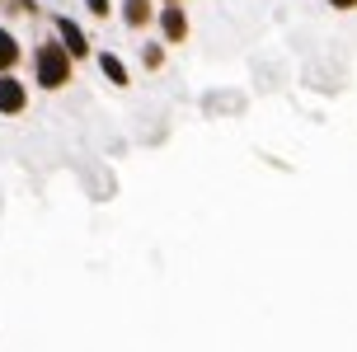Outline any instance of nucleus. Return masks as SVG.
I'll return each instance as SVG.
<instances>
[{
	"label": "nucleus",
	"instance_id": "10",
	"mask_svg": "<svg viewBox=\"0 0 357 352\" xmlns=\"http://www.w3.org/2000/svg\"><path fill=\"white\" fill-rule=\"evenodd\" d=\"M10 10H19V15H38V0H10Z\"/></svg>",
	"mask_w": 357,
	"mask_h": 352
},
{
	"label": "nucleus",
	"instance_id": "8",
	"mask_svg": "<svg viewBox=\"0 0 357 352\" xmlns=\"http://www.w3.org/2000/svg\"><path fill=\"white\" fill-rule=\"evenodd\" d=\"M142 66L146 70H160L165 66V43L155 38V43H142Z\"/></svg>",
	"mask_w": 357,
	"mask_h": 352
},
{
	"label": "nucleus",
	"instance_id": "1",
	"mask_svg": "<svg viewBox=\"0 0 357 352\" xmlns=\"http://www.w3.org/2000/svg\"><path fill=\"white\" fill-rule=\"evenodd\" d=\"M75 75V56L61 47V38H47V43H38L33 47V85L56 94V89H66Z\"/></svg>",
	"mask_w": 357,
	"mask_h": 352
},
{
	"label": "nucleus",
	"instance_id": "12",
	"mask_svg": "<svg viewBox=\"0 0 357 352\" xmlns=\"http://www.w3.org/2000/svg\"><path fill=\"white\" fill-rule=\"evenodd\" d=\"M160 5H183V0H160Z\"/></svg>",
	"mask_w": 357,
	"mask_h": 352
},
{
	"label": "nucleus",
	"instance_id": "13",
	"mask_svg": "<svg viewBox=\"0 0 357 352\" xmlns=\"http://www.w3.org/2000/svg\"><path fill=\"white\" fill-rule=\"evenodd\" d=\"M0 5H5V0H0Z\"/></svg>",
	"mask_w": 357,
	"mask_h": 352
},
{
	"label": "nucleus",
	"instance_id": "9",
	"mask_svg": "<svg viewBox=\"0 0 357 352\" xmlns=\"http://www.w3.org/2000/svg\"><path fill=\"white\" fill-rule=\"evenodd\" d=\"M80 5H85V10H89L94 19H108V15H118V5H113V0H80Z\"/></svg>",
	"mask_w": 357,
	"mask_h": 352
},
{
	"label": "nucleus",
	"instance_id": "3",
	"mask_svg": "<svg viewBox=\"0 0 357 352\" xmlns=\"http://www.w3.org/2000/svg\"><path fill=\"white\" fill-rule=\"evenodd\" d=\"M52 29H56V38H61V47L75 56V61H85V56H94V43H89V33L75 24L71 15H52Z\"/></svg>",
	"mask_w": 357,
	"mask_h": 352
},
{
	"label": "nucleus",
	"instance_id": "6",
	"mask_svg": "<svg viewBox=\"0 0 357 352\" xmlns=\"http://www.w3.org/2000/svg\"><path fill=\"white\" fill-rule=\"evenodd\" d=\"M94 61H99V70H104V80L113 89H127V85H132V70H127V61L118 52H108V47H104V52H94Z\"/></svg>",
	"mask_w": 357,
	"mask_h": 352
},
{
	"label": "nucleus",
	"instance_id": "11",
	"mask_svg": "<svg viewBox=\"0 0 357 352\" xmlns=\"http://www.w3.org/2000/svg\"><path fill=\"white\" fill-rule=\"evenodd\" d=\"M324 5H329V10H339V15H353V10H357V0H324Z\"/></svg>",
	"mask_w": 357,
	"mask_h": 352
},
{
	"label": "nucleus",
	"instance_id": "5",
	"mask_svg": "<svg viewBox=\"0 0 357 352\" xmlns=\"http://www.w3.org/2000/svg\"><path fill=\"white\" fill-rule=\"evenodd\" d=\"M155 0H118V19H123L132 33H146L151 24H155Z\"/></svg>",
	"mask_w": 357,
	"mask_h": 352
},
{
	"label": "nucleus",
	"instance_id": "7",
	"mask_svg": "<svg viewBox=\"0 0 357 352\" xmlns=\"http://www.w3.org/2000/svg\"><path fill=\"white\" fill-rule=\"evenodd\" d=\"M19 61H24V47H19L15 29H5V24H0V75H10Z\"/></svg>",
	"mask_w": 357,
	"mask_h": 352
},
{
	"label": "nucleus",
	"instance_id": "2",
	"mask_svg": "<svg viewBox=\"0 0 357 352\" xmlns=\"http://www.w3.org/2000/svg\"><path fill=\"white\" fill-rule=\"evenodd\" d=\"M155 29H160V43L165 47H183L188 33H193V19L183 5H160V15H155Z\"/></svg>",
	"mask_w": 357,
	"mask_h": 352
},
{
	"label": "nucleus",
	"instance_id": "4",
	"mask_svg": "<svg viewBox=\"0 0 357 352\" xmlns=\"http://www.w3.org/2000/svg\"><path fill=\"white\" fill-rule=\"evenodd\" d=\"M29 99H33V89L24 85L15 70L0 75V118H19V113H29Z\"/></svg>",
	"mask_w": 357,
	"mask_h": 352
}]
</instances>
